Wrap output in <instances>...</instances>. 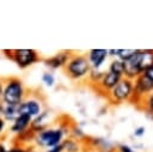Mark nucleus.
<instances>
[{
    "mask_svg": "<svg viewBox=\"0 0 153 152\" xmlns=\"http://www.w3.org/2000/svg\"><path fill=\"white\" fill-rule=\"evenodd\" d=\"M26 152H39V151H37V150H35V148H31V147H27V148H26Z\"/></svg>",
    "mask_w": 153,
    "mask_h": 152,
    "instance_id": "nucleus-29",
    "label": "nucleus"
},
{
    "mask_svg": "<svg viewBox=\"0 0 153 152\" xmlns=\"http://www.w3.org/2000/svg\"><path fill=\"white\" fill-rule=\"evenodd\" d=\"M49 116H50V111L48 110H43L37 117L32 118V122H31V130L36 134L45 128L49 127Z\"/></svg>",
    "mask_w": 153,
    "mask_h": 152,
    "instance_id": "nucleus-12",
    "label": "nucleus"
},
{
    "mask_svg": "<svg viewBox=\"0 0 153 152\" xmlns=\"http://www.w3.org/2000/svg\"><path fill=\"white\" fill-rule=\"evenodd\" d=\"M2 90H4V81L0 80V102H1V97H2Z\"/></svg>",
    "mask_w": 153,
    "mask_h": 152,
    "instance_id": "nucleus-27",
    "label": "nucleus"
},
{
    "mask_svg": "<svg viewBox=\"0 0 153 152\" xmlns=\"http://www.w3.org/2000/svg\"><path fill=\"white\" fill-rule=\"evenodd\" d=\"M153 63V49H137L136 53L124 62V77L134 80Z\"/></svg>",
    "mask_w": 153,
    "mask_h": 152,
    "instance_id": "nucleus-1",
    "label": "nucleus"
},
{
    "mask_svg": "<svg viewBox=\"0 0 153 152\" xmlns=\"http://www.w3.org/2000/svg\"><path fill=\"white\" fill-rule=\"evenodd\" d=\"M117 53H118V49H108V56H110L112 59H116Z\"/></svg>",
    "mask_w": 153,
    "mask_h": 152,
    "instance_id": "nucleus-23",
    "label": "nucleus"
},
{
    "mask_svg": "<svg viewBox=\"0 0 153 152\" xmlns=\"http://www.w3.org/2000/svg\"><path fill=\"white\" fill-rule=\"evenodd\" d=\"M82 152H99V151H97V150H94V148H92V147H88V146H87V148H86V146H85V148H84Z\"/></svg>",
    "mask_w": 153,
    "mask_h": 152,
    "instance_id": "nucleus-26",
    "label": "nucleus"
},
{
    "mask_svg": "<svg viewBox=\"0 0 153 152\" xmlns=\"http://www.w3.org/2000/svg\"><path fill=\"white\" fill-rule=\"evenodd\" d=\"M103 71L102 69H92L91 68V71H90V73H88V75H87V79H88V81L91 83V84H98L99 81H100V79H102V77H103Z\"/></svg>",
    "mask_w": 153,
    "mask_h": 152,
    "instance_id": "nucleus-18",
    "label": "nucleus"
},
{
    "mask_svg": "<svg viewBox=\"0 0 153 152\" xmlns=\"http://www.w3.org/2000/svg\"><path fill=\"white\" fill-rule=\"evenodd\" d=\"M66 73L69 78L73 80H82L87 78L90 71H91V65L84 54H74L71 55L68 62L65 66Z\"/></svg>",
    "mask_w": 153,
    "mask_h": 152,
    "instance_id": "nucleus-4",
    "label": "nucleus"
},
{
    "mask_svg": "<svg viewBox=\"0 0 153 152\" xmlns=\"http://www.w3.org/2000/svg\"><path fill=\"white\" fill-rule=\"evenodd\" d=\"M117 152H135L129 145H126V144H121L118 145V147L116 148Z\"/></svg>",
    "mask_w": 153,
    "mask_h": 152,
    "instance_id": "nucleus-21",
    "label": "nucleus"
},
{
    "mask_svg": "<svg viewBox=\"0 0 153 152\" xmlns=\"http://www.w3.org/2000/svg\"><path fill=\"white\" fill-rule=\"evenodd\" d=\"M6 151H7V148L2 144H0V152H6Z\"/></svg>",
    "mask_w": 153,
    "mask_h": 152,
    "instance_id": "nucleus-28",
    "label": "nucleus"
},
{
    "mask_svg": "<svg viewBox=\"0 0 153 152\" xmlns=\"http://www.w3.org/2000/svg\"><path fill=\"white\" fill-rule=\"evenodd\" d=\"M18 116V105H6L4 104V113H2V118L5 121H11L13 122Z\"/></svg>",
    "mask_w": 153,
    "mask_h": 152,
    "instance_id": "nucleus-15",
    "label": "nucleus"
},
{
    "mask_svg": "<svg viewBox=\"0 0 153 152\" xmlns=\"http://www.w3.org/2000/svg\"><path fill=\"white\" fill-rule=\"evenodd\" d=\"M134 96V83L131 79L123 77L116 86L106 93V98L112 104H120L124 102H130Z\"/></svg>",
    "mask_w": 153,
    "mask_h": 152,
    "instance_id": "nucleus-5",
    "label": "nucleus"
},
{
    "mask_svg": "<svg viewBox=\"0 0 153 152\" xmlns=\"http://www.w3.org/2000/svg\"><path fill=\"white\" fill-rule=\"evenodd\" d=\"M26 98V90L18 78H8L4 83L1 102L6 105H19Z\"/></svg>",
    "mask_w": 153,
    "mask_h": 152,
    "instance_id": "nucleus-3",
    "label": "nucleus"
},
{
    "mask_svg": "<svg viewBox=\"0 0 153 152\" xmlns=\"http://www.w3.org/2000/svg\"><path fill=\"white\" fill-rule=\"evenodd\" d=\"M112 152H117V151H116V150H114V151H112Z\"/></svg>",
    "mask_w": 153,
    "mask_h": 152,
    "instance_id": "nucleus-30",
    "label": "nucleus"
},
{
    "mask_svg": "<svg viewBox=\"0 0 153 152\" xmlns=\"http://www.w3.org/2000/svg\"><path fill=\"white\" fill-rule=\"evenodd\" d=\"M92 69H100L108 60V49H91L86 55Z\"/></svg>",
    "mask_w": 153,
    "mask_h": 152,
    "instance_id": "nucleus-9",
    "label": "nucleus"
},
{
    "mask_svg": "<svg viewBox=\"0 0 153 152\" xmlns=\"http://www.w3.org/2000/svg\"><path fill=\"white\" fill-rule=\"evenodd\" d=\"M6 152H26V147H23V146H14V147L7 148Z\"/></svg>",
    "mask_w": 153,
    "mask_h": 152,
    "instance_id": "nucleus-22",
    "label": "nucleus"
},
{
    "mask_svg": "<svg viewBox=\"0 0 153 152\" xmlns=\"http://www.w3.org/2000/svg\"><path fill=\"white\" fill-rule=\"evenodd\" d=\"M145 134H146V128H145L143 126H137V127H135V129H134V132H133V135H134L135 138H142Z\"/></svg>",
    "mask_w": 153,
    "mask_h": 152,
    "instance_id": "nucleus-20",
    "label": "nucleus"
},
{
    "mask_svg": "<svg viewBox=\"0 0 153 152\" xmlns=\"http://www.w3.org/2000/svg\"><path fill=\"white\" fill-rule=\"evenodd\" d=\"M123 77H120L112 72H109V71H105L103 73V77L100 79V81L97 84V90L99 92H103V93H109L115 86L116 84L122 79Z\"/></svg>",
    "mask_w": 153,
    "mask_h": 152,
    "instance_id": "nucleus-8",
    "label": "nucleus"
},
{
    "mask_svg": "<svg viewBox=\"0 0 153 152\" xmlns=\"http://www.w3.org/2000/svg\"><path fill=\"white\" fill-rule=\"evenodd\" d=\"M67 127L59 126V127H48L38 133L35 134L33 141L38 147L42 148H54L62 144L66 139Z\"/></svg>",
    "mask_w": 153,
    "mask_h": 152,
    "instance_id": "nucleus-2",
    "label": "nucleus"
},
{
    "mask_svg": "<svg viewBox=\"0 0 153 152\" xmlns=\"http://www.w3.org/2000/svg\"><path fill=\"white\" fill-rule=\"evenodd\" d=\"M43 111V104L38 98L27 97L18 105V115H26L31 118L37 117Z\"/></svg>",
    "mask_w": 153,
    "mask_h": 152,
    "instance_id": "nucleus-7",
    "label": "nucleus"
},
{
    "mask_svg": "<svg viewBox=\"0 0 153 152\" xmlns=\"http://www.w3.org/2000/svg\"><path fill=\"white\" fill-rule=\"evenodd\" d=\"M109 72H112L120 77H124V62L118 59H112L108 67Z\"/></svg>",
    "mask_w": 153,
    "mask_h": 152,
    "instance_id": "nucleus-14",
    "label": "nucleus"
},
{
    "mask_svg": "<svg viewBox=\"0 0 153 152\" xmlns=\"http://www.w3.org/2000/svg\"><path fill=\"white\" fill-rule=\"evenodd\" d=\"M31 122H32L31 117H29L26 115H18L17 118L11 124V132L14 134L22 135L23 133H25L26 130H29L31 128Z\"/></svg>",
    "mask_w": 153,
    "mask_h": 152,
    "instance_id": "nucleus-11",
    "label": "nucleus"
},
{
    "mask_svg": "<svg viewBox=\"0 0 153 152\" xmlns=\"http://www.w3.org/2000/svg\"><path fill=\"white\" fill-rule=\"evenodd\" d=\"M45 152H62V150H61V145L57 146V147H54V148H49V150H47Z\"/></svg>",
    "mask_w": 153,
    "mask_h": 152,
    "instance_id": "nucleus-25",
    "label": "nucleus"
},
{
    "mask_svg": "<svg viewBox=\"0 0 153 152\" xmlns=\"http://www.w3.org/2000/svg\"><path fill=\"white\" fill-rule=\"evenodd\" d=\"M42 83L48 86V87H53L55 84V77L51 72H44L42 74Z\"/></svg>",
    "mask_w": 153,
    "mask_h": 152,
    "instance_id": "nucleus-19",
    "label": "nucleus"
},
{
    "mask_svg": "<svg viewBox=\"0 0 153 152\" xmlns=\"http://www.w3.org/2000/svg\"><path fill=\"white\" fill-rule=\"evenodd\" d=\"M11 57L19 68H26L38 61V54L33 49H16L11 51Z\"/></svg>",
    "mask_w": 153,
    "mask_h": 152,
    "instance_id": "nucleus-6",
    "label": "nucleus"
},
{
    "mask_svg": "<svg viewBox=\"0 0 153 152\" xmlns=\"http://www.w3.org/2000/svg\"><path fill=\"white\" fill-rule=\"evenodd\" d=\"M136 50L137 49H118L116 59H118L123 62H127L129 59H131V56L136 53Z\"/></svg>",
    "mask_w": 153,
    "mask_h": 152,
    "instance_id": "nucleus-17",
    "label": "nucleus"
},
{
    "mask_svg": "<svg viewBox=\"0 0 153 152\" xmlns=\"http://www.w3.org/2000/svg\"><path fill=\"white\" fill-rule=\"evenodd\" d=\"M5 126H6V121H5L2 117H0V134L4 132V129H5Z\"/></svg>",
    "mask_w": 153,
    "mask_h": 152,
    "instance_id": "nucleus-24",
    "label": "nucleus"
},
{
    "mask_svg": "<svg viewBox=\"0 0 153 152\" xmlns=\"http://www.w3.org/2000/svg\"><path fill=\"white\" fill-rule=\"evenodd\" d=\"M84 148L85 145L74 138H66L61 144L62 152H82Z\"/></svg>",
    "mask_w": 153,
    "mask_h": 152,
    "instance_id": "nucleus-13",
    "label": "nucleus"
},
{
    "mask_svg": "<svg viewBox=\"0 0 153 152\" xmlns=\"http://www.w3.org/2000/svg\"><path fill=\"white\" fill-rule=\"evenodd\" d=\"M71 53L69 51H61L54 56H50L48 59L44 60V63L47 67H49L50 69H59L66 66V63L68 62L69 57H71Z\"/></svg>",
    "mask_w": 153,
    "mask_h": 152,
    "instance_id": "nucleus-10",
    "label": "nucleus"
},
{
    "mask_svg": "<svg viewBox=\"0 0 153 152\" xmlns=\"http://www.w3.org/2000/svg\"><path fill=\"white\" fill-rule=\"evenodd\" d=\"M140 107H141L142 109H145L148 114L153 115V92H151L148 96H146V97L141 101Z\"/></svg>",
    "mask_w": 153,
    "mask_h": 152,
    "instance_id": "nucleus-16",
    "label": "nucleus"
}]
</instances>
